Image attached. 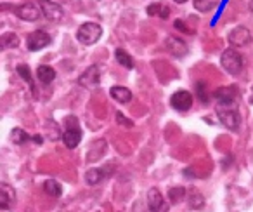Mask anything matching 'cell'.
<instances>
[{
	"label": "cell",
	"instance_id": "cell-1",
	"mask_svg": "<svg viewBox=\"0 0 253 212\" xmlns=\"http://www.w3.org/2000/svg\"><path fill=\"white\" fill-rule=\"evenodd\" d=\"M66 131L63 132V143H64V146L66 148H70V150H73V148H77L78 145H80V141H82V129H80V124H78V120H77V117H66Z\"/></svg>",
	"mask_w": 253,
	"mask_h": 212
},
{
	"label": "cell",
	"instance_id": "cell-2",
	"mask_svg": "<svg viewBox=\"0 0 253 212\" xmlns=\"http://www.w3.org/2000/svg\"><path fill=\"white\" fill-rule=\"evenodd\" d=\"M102 35V28L101 25H97V23H84V25L78 28L77 32V39L80 44H84V46H94L95 42H97L99 39H101Z\"/></svg>",
	"mask_w": 253,
	"mask_h": 212
},
{
	"label": "cell",
	"instance_id": "cell-3",
	"mask_svg": "<svg viewBox=\"0 0 253 212\" xmlns=\"http://www.w3.org/2000/svg\"><path fill=\"white\" fill-rule=\"evenodd\" d=\"M222 68H224L227 73L231 75H238L243 70V56L234 49V47H229L222 53L220 57Z\"/></svg>",
	"mask_w": 253,
	"mask_h": 212
},
{
	"label": "cell",
	"instance_id": "cell-4",
	"mask_svg": "<svg viewBox=\"0 0 253 212\" xmlns=\"http://www.w3.org/2000/svg\"><path fill=\"white\" fill-rule=\"evenodd\" d=\"M217 117H218V120L222 122V125H224V127H227L229 131H238V129H239L241 118H239L238 110H234L232 106L218 105Z\"/></svg>",
	"mask_w": 253,
	"mask_h": 212
},
{
	"label": "cell",
	"instance_id": "cell-5",
	"mask_svg": "<svg viewBox=\"0 0 253 212\" xmlns=\"http://www.w3.org/2000/svg\"><path fill=\"white\" fill-rule=\"evenodd\" d=\"M99 84H101V70H99L97 64L88 66L78 77V85H82L84 89H88V91H95L99 87Z\"/></svg>",
	"mask_w": 253,
	"mask_h": 212
},
{
	"label": "cell",
	"instance_id": "cell-6",
	"mask_svg": "<svg viewBox=\"0 0 253 212\" xmlns=\"http://www.w3.org/2000/svg\"><path fill=\"white\" fill-rule=\"evenodd\" d=\"M52 44V37L49 33L42 32V30H37V32H32L28 37H26V47L32 53H37V51L45 49L47 46Z\"/></svg>",
	"mask_w": 253,
	"mask_h": 212
},
{
	"label": "cell",
	"instance_id": "cell-7",
	"mask_svg": "<svg viewBox=\"0 0 253 212\" xmlns=\"http://www.w3.org/2000/svg\"><path fill=\"white\" fill-rule=\"evenodd\" d=\"M16 14H18L19 19H23V21H37V19H40V16H42V9H40V5L37 7L33 2H26V4H21L18 5V7L14 9Z\"/></svg>",
	"mask_w": 253,
	"mask_h": 212
},
{
	"label": "cell",
	"instance_id": "cell-8",
	"mask_svg": "<svg viewBox=\"0 0 253 212\" xmlns=\"http://www.w3.org/2000/svg\"><path fill=\"white\" fill-rule=\"evenodd\" d=\"M39 5L42 9V14L45 16L49 21H61L64 16V11L59 4L52 2V0H39Z\"/></svg>",
	"mask_w": 253,
	"mask_h": 212
},
{
	"label": "cell",
	"instance_id": "cell-9",
	"mask_svg": "<svg viewBox=\"0 0 253 212\" xmlns=\"http://www.w3.org/2000/svg\"><path fill=\"white\" fill-rule=\"evenodd\" d=\"M170 105L177 111H187L193 106V94L189 91H177L170 98Z\"/></svg>",
	"mask_w": 253,
	"mask_h": 212
},
{
	"label": "cell",
	"instance_id": "cell-10",
	"mask_svg": "<svg viewBox=\"0 0 253 212\" xmlns=\"http://www.w3.org/2000/svg\"><path fill=\"white\" fill-rule=\"evenodd\" d=\"M227 39L232 47H245L252 42V33L246 26H236L234 30H231Z\"/></svg>",
	"mask_w": 253,
	"mask_h": 212
},
{
	"label": "cell",
	"instance_id": "cell-11",
	"mask_svg": "<svg viewBox=\"0 0 253 212\" xmlns=\"http://www.w3.org/2000/svg\"><path fill=\"white\" fill-rule=\"evenodd\" d=\"M165 49L175 57H184V56H187V53H189V47H187V44L184 42L182 39H179V37H173V35H170V37H167V39H165Z\"/></svg>",
	"mask_w": 253,
	"mask_h": 212
},
{
	"label": "cell",
	"instance_id": "cell-12",
	"mask_svg": "<svg viewBox=\"0 0 253 212\" xmlns=\"http://www.w3.org/2000/svg\"><path fill=\"white\" fill-rule=\"evenodd\" d=\"M213 96L218 101V105L232 106L238 98V89H236V85H225V87H218L213 92Z\"/></svg>",
	"mask_w": 253,
	"mask_h": 212
},
{
	"label": "cell",
	"instance_id": "cell-13",
	"mask_svg": "<svg viewBox=\"0 0 253 212\" xmlns=\"http://www.w3.org/2000/svg\"><path fill=\"white\" fill-rule=\"evenodd\" d=\"M113 172H115V170H113L111 165L101 167V169H88L87 172H85V181H87V184H90V186H95V184H101L102 181L108 176H111Z\"/></svg>",
	"mask_w": 253,
	"mask_h": 212
},
{
	"label": "cell",
	"instance_id": "cell-14",
	"mask_svg": "<svg viewBox=\"0 0 253 212\" xmlns=\"http://www.w3.org/2000/svg\"><path fill=\"white\" fill-rule=\"evenodd\" d=\"M16 200V191L11 184L7 183H2L0 184V209L2 211H9L12 207Z\"/></svg>",
	"mask_w": 253,
	"mask_h": 212
},
{
	"label": "cell",
	"instance_id": "cell-15",
	"mask_svg": "<svg viewBox=\"0 0 253 212\" xmlns=\"http://www.w3.org/2000/svg\"><path fill=\"white\" fill-rule=\"evenodd\" d=\"M148 207L151 211H162L165 207V198H163L162 191L158 188H151L148 191Z\"/></svg>",
	"mask_w": 253,
	"mask_h": 212
},
{
	"label": "cell",
	"instance_id": "cell-16",
	"mask_svg": "<svg viewBox=\"0 0 253 212\" xmlns=\"http://www.w3.org/2000/svg\"><path fill=\"white\" fill-rule=\"evenodd\" d=\"M109 94H111V98L116 99L118 103H130L132 101V91L130 89H126V87H122V85H115V87H111Z\"/></svg>",
	"mask_w": 253,
	"mask_h": 212
},
{
	"label": "cell",
	"instance_id": "cell-17",
	"mask_svg": "<svg viewBox=\"0 0 253 212\" xmlns=\"http://www.w3.org/2000/svg\"><path fill=\"white\" fill-rule=\"evenodd\" d=\"M187 205H189L191 209H201L205 205V197L203 193H201L200 190H196V188H191L189 191H187Z\"/></svg>",
	"mask_w": 253,
	"mask_h": 212
},
{
	"label": "cell",
	"instance_id": "cell-18",
	"mask_svg": "<svg viewBox=\"0 0 253 212\" xmlns=\"http://www.w3.org/2000/svg\"><path fill=\"white\" fill-rule=\"evenodd\" d=\"M37 77H39V80L42 82V84H50V82L56 78V70H54L52 66H49V64H42V66H39V70H37Z\"/></svg>",
	"mask_w": 253,
	"mask_h": 212
},
{
	"label": "cell",
	"instance_id": "cell-19",
	"mask_svg": "<svg viewBox=\"0 0 253 212\" xmlns=\"http://www.w3.org/2000/svg\"><path fill=\"white\" fill-rule=\"evenodd\" d=\"M43 191H45L47 195H50V197L59 198L61 195H63V186H61L59 181H56V179H47L45 183H43Z\"/></svg>",
	"mask_w": 253,
	"mask_h": 212
},
{
	"label": "cell",
	"instance_id": "cell-20",
	"mask_svg": "<svg viewBox=\"0 0 253 212\" xmlns=\"http://www.w3.org/2000/svg\"><path fill=\"white\" fill-rule=\"evenodd\" d=\"M146 12H148V16H158V18H162V19H167L170 14V9L167 7L165 4H151V5H148Z\"/></svg>",
	"mask_w": 253,
	"mask_h": 212
},
{
	"label": "cell",
	"instance_id": "cell-21",
	"mask_svg": "<svg viewBox=\"0 0 253 212\" xmlns=\"http://www.w3.org/2000/svg\"><path fill=\"white\" fill-rule=\"evenodd\" d=\"M0 44H2V49H16L19 46V37L12 32H7L0 37Z\"/></svg>",
	"mask_w": 253,
	"mask_h": 212
},
{
	"label": "cell",
	"instance_id": "cell-22",
	"mask_svg": "<svg viewBox=\"0 0 253 212\" xmlns=\"http://www.w3.org/2000/svg\"><path fill=\"white\" fill-rule=\"evenodd\" d=\"M186 197H187V190L184 186H175V188H172V190L169 191V200H170V204H172V205L180 204V202H182Z\"/></svg>",
	"mask_w": 253,
	"mask_h": 212
},
{
	"label": "cell",
	"instance_id": "cell-23",
	"mask_svg": "<svg viewBox=\"0 0 253 212\" xmlns=\"http://www.w3.org/2000/svg\"><path fill=\"white\" fill-rule=\"evenodd\" d=\"M115 57H116V61H118V63L122 64V66L128 68V70H132V68H134V59L130 57V54L125 53L123 49H116Z\"/></svg>",
	"mask_w": 253,
	"mask_h": 212
},
{
	"label": "cell",
	"instance_id": "cell-24",
	"mask_svg": "<svg viewBox=\"0 0 253 212\" xmlns=\"http://www.w3.org/2000/svg\"><path fill=\"white\" fill-rule=\"evenodd\" d=\"M45 132H47V136H49L50 141H56L59 136H63V134H61L59 125H57L54 120H47L45 122Z\"/></svg>",
	"mask_w": 253,
	"mask_h": 212
},
{
	"label": "cell",
	"instance_id": "cell-25",
	"mask_svg": "<svg viewBox=\"0 0 253 212\" xmlns=\"http://www.w3.org/2000/svg\"><path fill=\"white\" fill-rule=\"evenodd\" d=\"M11 139H12V143H14V145H25V143L30 139V136L26 134L23 129L16 127L14 131L11 132Z\"/></svg>",
	"mask_w": 253,
	"mask_h": 212
},
{
	"label": "cell",
	"instance_id": "cell-26",
	"mask_svg": "<svg viewBox=\"0 0 253 212\" xmlns=\"http://www.w3.org/2000/svg\"><path fill=\"white\" fill-rule=\"evenodd\" d=\"M18 75L23 78L25 82H28V84H32V70H30L28 64H18Z\"/></svg>",
	"mask_w": 253,
	"mask_h": 212
},
{
	"label": "cell",
	"instance_id": "cell-27",
	"mask_svg": "<svg viewBox=\"0 0 253 212\" xmlns=\"http://www.w3.org/2000/svg\"><path fill=\"white\" fill-rule=\"evenodd\" d=\"M194 7H196L198 11L205 12L213 7V2H210V0H194Z\"/></svg>",
	"mask_w": 253,
	"mask_h": 212
},
{
	"label": "cell",
	"instance_id": "cell-28",
	"mask_svg": "<svg viewBox=\"0 0 253 212\" xmlns=\"http://www.w3.org/2000/svg\"><path fill=\"white\" fill-rule=\"evenodd\" d=\"M116 122H118L120 125H123V127H126V129H132V127H134V122H132L130 118L123 117L122 111H118V113H116Z\"/></svg>",
	"mask_w": 253,
	"mask_h": 212
},
{
	"label": "cell",
	"instance_id": "cell-29",
	"mask_svg": "<svg viewBox=\"0 0 253 212\" xmlns=\"http://www.w3.org/2000/svg\"><path fill=\"white\" fill-rule=\"evenodd\" d=\"M175 28H179L180 32H184V33H193V30H191V28H187V26H186V23H184V21H180V19H177V21H175Z\"/></svg>",
	"mask_w": 253,
	"mask_h": 212
},
{
	"label": "cell",
	"instance_id": "cell-30",
	"mask_svg": "<svg viewBox=\"0 0 253 212\" xmlns=\"http://www.w3.org/2000/svg\"><path fill=\"white\" fill-rule=\"evenodd\" d=\"M203 89H205V84H203V82H200V84H198V92H200V98H201V101H203V103H207L208 96H205Z\"/></svg>",
	"mask_w": 253,
	"mask_h": 212
},
{
	"label": "cell",
	"instance_id": "cell-31",
	"mask_svg": "<svg viewBox=\"0 0 253 212\" xmlns=\"http://www.w3.org/2000/svg\"><path fill=\"white\" fill-rule=\"evenodd\" d=\"M33 139H35L37 145H42V143H43V138H40V136H35V138H33Z\"/></svg>",
	"mask_w": 253,
	"mask_h": 212
},
{
	"label": "cell",
	"instance_id": "cell-32",
	"mask_svg": "<svg viewBox=\"0 0 253 212\" xmlns=\"http://www.w3.org/2000/svg\"><path fill=\"white\" fill-rule=\"evenodd\" d=\"M173 2H177V4H184V2H187V0H173Z\"/></svg>",
	"mask_w": 253,
	"mask_h": 212
},
{
	"label": "cell",
	"instance_id": "cell-33",
	"mask_svg": "<svg viewBox=\"0 0 253 212\" xmlns=\"http://www.w3.org/2000/svg\"><path fill=\"white\" fill-rule=\"evenodd\" d=\"M250 11L253 12V0H252V2H250Z\"/></svg>",
	"mask_w": 253,
	"mask_h": 212
}]
</instances>
